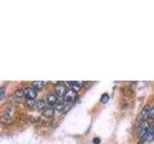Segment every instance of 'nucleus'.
I'll use <instances>...</instances> for the list:
<instances>
[{
  "mask_svg": "<svg viewBox=\"0 0 154 144\" xmlns=\"http://www.w3.org/2000/svg\"><path fill=\"white\" fill-rule=\"evenodd\" d=\"M76 97V92L71 89H69L66 92V94L64 95V101L65 103H72L74 101Z\"/></svg>",
  "mask_w": 154,
  "mask_h": 144,
  "instance_id": "obj_5",
  "label": "nucleus"
},
{
  "mask_svg": "<svg viewBox=\"0 0 154 144\" xmlns=\"http://www.w3.org/2000/svg\"><path fill=\"white\" fill-rule=\"evenodd\" d=\"M54 113H55V110L52 109V108L45 109L42 112L43 116H45V117H52L53 115H54Z\"/></svg>",
  "mask_w": 154,
  "mask_h": 144,
  "instance_id": "obj_9",
  "label": "nucleus"
},
{
  "mask_svg": "<svg viewBox=\"0 0 154 144\" xmlns=\"http://www.w3.org/2000/svg\"><path fill=\"white\" fill-rule=\"evenodd\" d=\"M65 104H66V103H64L63 101H58V102L56 103V105L54 106V107H55L56 110H61V109L64 108Z\"/></svg>",
  "mask_w": 154,
  "mask_h": 144,
  "instance_id": "obj_19",
  "label": "nucleus"
},
{
  "mask_svg": "<svg viewBox=\"0 0 154 144\" xmlns=\"http://www.w3.org/2000/svg\"><path fill=\"white\" fill-rule=\"evenodd\" d=\"M45 102L46 104V106L48 107H53V106H55L56 103L58 102V97L57 95L54 94V93H49L46 95V97L45 99Z\"/></svg>",
  "mask_w": 154,
  "mask_h": 144,
  "instance_id": "obj_3",
  "label": "nucleus"
},
{
  "mask_svg": "<svg viewBox=\"0 0 154 144\" xmlns=\"http://www.w3.org/2000/svg\"><path fill=\"white\" fill-rule=\"evenodd\" d=\"M149 130V123L147 120H143V121L139 124L138 126V134L140 137H143L146 136V134L147 133V131Z\"/></svg>",
  "mask_w": 154,
  "mask_h": 144,
  "instance_id": "obj_1",
  "label": "nucleus"
},
{
  "mask_svg": "<svg viewBox=\"0 0 154 144\" xmlns=\"http://www.w3.org/2000/svg\"><path fill=\"white\" fill-rule=\"evenodd\" d=\"M14 96H16V97H17V98L24 97L23 88L22 89H17V90H16V92H14Z\"/></svg>",
  "mask_w": 154,
  "mask_h": 144,
  "instance_id": "obj_16",
  "label": "nucleus"
},
{
  "mask_svg": "<svg viewBox=\"0 0 154 144\" xmlns=\"http://www.w3.org/2000/svg\"><path fill=\"white\" fill-rule=\"evenodd\" d=\"M154 139V127L152 128H149V130L147 131V133L146 134V136H144L143 137H142L141 139V143L140 144H143V141L146 142H148V141H151Z\"/></svg>",
  "mask_w": 154,
  "mask_h": 144,
  "instance_id": "obj_6",
  "label": "nucleus"
},
{
  "mask_svg": "<svg viewBox=\"0 0 154 144\" xmlns=\"http://www.w3.org/2000/svg\"><path fill=\"white\" fill-rule=\"evenodd\" d=\"M43 86H45V82L43 81H35L32 83V86L36 90L37 89H42L43 88Z\"/></svg>",
  "mask_w": 154,
  "mask_h": 144,
  "instance_id": "obj_10",
  "label": "nucleus"
},
{
  "mask_svg": "<svg viewBox=\"0 0 154 144\" xmlns=\"http://www.w3.org/2000/svg\"><path fill=\"white\" fill-rule=\"evenodd\" d=\"M109 101V95L108 93H104L102 94V96H101V98H100V102L102 103V104H106Z\"/></svg>",
  "mask_w": 154,
  "mask_h": 144,
  "instance_id": "obj_14",
  "label": "nucleus"
},
{
  "mask_svg": "<svg viewBox=\"0 0 154 144\" xmlns=\"http://www.w3.org/2000/svg\"><path fill=\"white\" fill-rule=\"evenodd\" d=\"M67 85L69 86V88L71 90H73V91H78L80 90L81 88V86H83V82H69V83H67Z\"/></svg>",
  "mask_w": 154,
  "mask_h": 144,
  "instance_id": "obj_8",
  "label": "nucleus"
},
{
  "mask_svg": "<svg viewBox=\"0 0 154 144\" xmlns=\"http://www.w3.org/2000/svg\"><path fill=\"white\" fill-rule=\"evenodd\" d=\"M55 91H56V95H58V96H64L66 94V92L67 91V88H66V86L64 84L59 83L58 85H56V86H55Z\"/></svg>",
  "mask_w": 154,
  "mask_h": 144,
  "instance_id": "obj_7",
  "label": "nucleus"
},
{
  "mask_svg": "<svg viewBox=\"0 0 154 144\" xmlns=\"http://www.w3.org/2000/svg\"><path fill=\"white\" fill-rule=\"evenodd\" d=\"M11 108H6L4 110V114L0 118V121L5 124H9L12 122V115H11Z\"/></svg>",
  "mask_w": 154,
  "mask_h": 144,
  "instance_id": "obj_4",
  "label": "nucleus"
},
{
  "mask_svg": "<svg viewBox=\"0 0 154 144\" xmlns=\"http://www.w3.org/2000/svg\"><path fill=\"white\" fill-rule=\"evenodd\" d=\"M26 105L29 108H35L37 106V101L35 99H26Z\"/></svg>",
  "mask_w": 154,
  "mask_h": 144,
  "instance_id": "obj_11",
  "label": "nucleus"
},
{
  "mask_svg": "<svg viewBox=\"0 0 154 144\" xmlns=\"http://www.w3.org/2000/svg\"><path fill=\"white\" fill-rule=\"evenodd\" d=\"M94 144H99L100 143V139L99 138H96V137L94 138Z\"/></svg>",
  "mask_w": 154,
  "mask_h": 144,
  "instance_id": "obj_20",
  "label": "nucleus"
},
{
  "mask_svg": "<svg viewBox=\"0 0 154 144\" xmlns=\"http://www.w3.org/2000/svg\"><path fill=\"white\" fill-rule=\"evenodd\" d=\"M149 109H150V107H149V106L147 105V106H146V107L143 108V112H142V115L143 116L144 120H146V115H147V113H148V110H149Z\"/></svg>",
  "mask_w": 154,
  "mask_h": 144,
  "instance_id": "obj_17",
  "label": "nucleus"
},
{
  "mask_svg": "<svg viewBox=\"0 0 154 144\" xmlns=\"http://www.w3.org/2000/svg\"><path fill=\"white\" fill-rule=\"evenodd\" d=\"M71 106H72V103H66L65 106H64V108H63V112L66 113V112H69V110H70V108H71Z\"/></svg>",
  "mask_w": 154,
  "mask_h": 144,
  "instance_id": "obj_18",
  "label": "nucleus"
},
{
  "mask_svg": "<svg viewBox=\"0 0 154 144\" xmlns=\"http://www.w3.org/2000/svg\"><path fill=\"white\" fill-rule=\"evenodd\" d=\"M146 118H148V119H154V106H153L152 108L149 109L148 113L146 115Z\"/></svg>",
  "mask_w": 154,
  "mask_h": 144,
  "instance_id": "obj_15",
  "label": "nucleus"
},
{
  "mask_svg": "<svg viewBox=\"0 0 154 144\" xmlns=\"http://www.w3.org/2000/svg\"><path fill=\"white\" fill-rule=\"evenodd\" d=\"M37 108L40 110H45L46 108V104L45 102V100H41V101H38V102H37Z\"/></svg>",
  "mask_w": 154,
  "mask_h": 144,
  "instance_id": "obj_12",
  "label": "nucleus"
},
{
  "mask_svg": "<svg viewBox=\"0 0 154 144\" xmlns=\"http://www.w3.org/2000/svg\"><path fill=\"white\" fill-rule=\"evenodd\" d=\"M24 97L27 99H35L37 96V90L33 88V86H26L23 88Z\"/></svg>",
  "mask_w": 154,
  "mask_h": 144,
  "instance_id": "obj_2",
  "label": "nucleus"
},
{
  "mask_svg": "<svg viewBox=\"0 0 154 144\" xmlns=\"http://www.w3.org/2000/svg\"><path fill=\"white\" fill-rule=\"evenodd\" d=\"M5 96H6V88L5 86H1L0 88V101L4 100Z\"/></svg>",
  "mask_w": 154,
  "mask_h": 144,
  "instance_id": "obj_13",
  "label": "nucleus"
}]
</instances>
